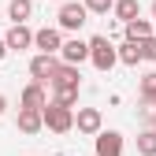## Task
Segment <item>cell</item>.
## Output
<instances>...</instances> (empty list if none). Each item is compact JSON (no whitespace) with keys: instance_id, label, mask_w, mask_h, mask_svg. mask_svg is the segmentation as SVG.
Listing matches in <instances>:
<instances>
[{"instance_id":"cell-1","label":"cell","mask_w":156,"mask_h":156,"mask_svg":"<svg viewBox=\"0 0 156 156\" xmlns=\"http://www.w3.org/2000/svg\"><path fill=\"white\" fill-rule=\"evenodd\" d=\"M45 126H48L52 134H67V130H74V108H67V104H60V101L45 104Z\"/></svg>"},{"instance_id":"cell-2","label":"cell","mask_w":156,"mask_h":156,"mask_svg":"<svg viewBox=\"0 0 156 156\" xmlns=\"http://www.w3.org/2000/svg\"><path fill=\"white\" fill-rule=\"evenodd\" d=\"M89 60L97 71H112L115 63H119V48H115L108 37H93L89 41Z\"/></svg>"},{"instance_id":"cell-3","label":"cell","mask_w":156,"mask_h":156,"mask_svg":"<svg viewBox=\"0 0 156 156\" xmlns=\"http://www.w3.org/2000/svg\"><path fill=\"white\" fill-rule=\"evenodd\" d=\"M89 15H93V11H89L86 4L71 0V4H63V8H60V15H56V19H60V30H82Z\"/></svg>"},{"instance_id":"cell-4","label":"cell","mask_w":156,"mask_h":156,"mask_svg":"<svg viewBox=\"0 0 156 156\" xmlns=\"http://www.w3.org/2000/svg\"><path fill=\"white\" fill-rule=\"evenodd\" d=\"M78 63H63L60 60V67H56V74L48 78V86L56 89V93H63V89H78Z\"/></svg>"},{"instance_id":"cell-5","label":"cell","mask_w":156,"mask_h":156,"mask_svg":"<svg viewBox=\"0 0 156 156\" xmlns=\"http://www.w3.org/2000/svg\"><path fill=\"white\" fill-rule=\"evenodd\" d=\"M56 67H60L56 52H41V56H34V60H30V74H34V82H48V78L56 74Z\"/></svg>"},{"instance_id":"cell-6","label":"cell","mask_w":156,"mask_h":156,"mask_svg":"<svg viewBox=\"0 0 156 156\" xmlns=\"http://www.w3.org/2000/svg\"><path fill=\"white\" fill-rule=\"evenodd\" d=\"M97 156H123V134L119 130H101L97 134Z\"/></svg>"},{"instance_id":"cell-7","label":"cell","mask_w":156,"mask_h":156,"mask_svg":"<svg viewBox=\"0 0 156 156\" xmlns=\"http://www.w3.org/2000/svg\"><path fill=\"white\" fill-rule=\"evenodd\" d=\"M101 108H78V115H74V126L82 130V134H101Z\"/></svg>"},{"instance_id":"cell-8","label":"cell","mask_w":156,"mask_h":156,"mask_svg":"<svg viewBox=\"0 0 156 156\" xmlns=\"http://www.w3.org/2000/svg\"><path fill=\"white\" fill-rule=\"evenodd\" d=\"M45 126V108H19V130L23 134H37Z\"/></svg>"},{"instance_id":"cell-9","label":"cell","mask_w":156,"mask_h":156,"mask_svg":"<svg viewBox=\"0 0 156 156\" xmlns=\"http://www.w3.org/2000/svg\"><path fill=\"white\" fill-rule=\"evenodd\" d=\"M60 60H63V63H82V60H89V41H78V37L63 41V48H60Z\"/></svg>"},{"instance_id":"cell-10","label":"cell","mask_w":156,"mask_h":156,"mask_svg":"<svg viewBox=\"0 0 156 156\" xmlns=\"http://www.w3.org/2000/svg\"><path fill=\"white\" fill-rule=\"evenodd\" d=\"M30 45H34V30H26L23 23H15V26L8 30V48H11V52H26Z\"/></svg>"},{"instance_id":"cell-11","label":"cell","mask_w":156,"mask_h":156,"mask_svg":"<svg viewBox=\"0 0 156 156\" xmlns=\"http://www.w3.org/2000/svg\"><path fill=\"white\" fill-rule=\"evenodd\" d=\"M34 45L41 48V52H60V48H63V37H60V30L45 26V30H37V34H34Z\"/></svg>"},{"instance_id":"cell-12","label":"cell","mask_w":156,"mask_h":156,"mask_svg":"<svg viewBox=\"0 0 156 156\" xmlns=\"http://www.w3.org/2000/svg\"><path fill=\"white\" fill-rule=\"evenodd\" d=\"M48 104V93H45V82H30L23 89V108H45Z\"/></svg>"},{"instance_id":"cell-13","label":"cell","mask_w":156,"mask_h":156,"mask_svg":"<svg viewBox=\"0 0 156 156\" xmlns=\"http://www.w3.org/2000/svg\"><path fill=\"white\" fill-rule=\"evenodd\" d=\"M145 60V56H141V41H130V37H126V41L119 45V63H126V67H138Z\"/></svg>"},{"instance_id":"cell-14","label":"cell","mask_w":156,"mask_h":156,"mask_svg":"<svg viewBox=\"0 0 156 156\" xmlns=\"http://www.w3.org/2000/svg\"><path fill=\"white\" fill-rule=\"evenodd\" d=\"M112 11L119 15V23L126 26L130 19H138V15H141V4H138V0H115V8H112Z\"/></svg>"},{"instance_id":"cell-15","label":"cell","mask_w":156,"mask_h":156,"mask_svg":"<svg viewBox=\"0 0 156 156\" xmlns=\"http://www.w3.org/2000/svg\"><path fill=\"white\" fill-rule=\"evenodd\" d=\"M30 15H34V0H11L8 4V19L11 23H26Z\"/></svg>"},{"instance_id":"cell-16","label":"cell","mask_w":156,"mask_h":156,"mask_svg":"<svg viewBox=\"0 0 156 156\" xmlns=\"http://www.w3.org/2000/svg\"><path fill=\"white\" fill-rule=\"evenodd\" d=\"M126 37H130V41L152 37V23H149V19H130V23H126Z\"/></svg>"},{"instance_id":"cell-17","label":"cell","mask_w":156,"mask_h":156,"mask_svg":"<svg viewBox=\"0 0 156 156\" xmlns=\"http://www.w3.org/2000/svg\"><path fill=\"white\" fill-rule=\"evenodd\" d=\"M138 152L141 156H156V126L145 130V134H138Z\"/></svg>"},{"instance_id":"cell-18","label":"cell","mask_w":156,"mask_h":156,"mask_svg":"<svg viewBox=\"0 0 156 156\" xmlns=\"http://www.w3.org/2000/svg\"><path fill=\"white\" fill-rule=\"evenodd\" d=\"M141 101H156V71H149L141 78Z\"/></svg>"},{"instance_id":"cell-19","label":"cell","mask_w":156,"mask_h":156,"mask_svg":"<svg viewBox=\"0 0 156 156\" xmlns=\"http://www.w3.org/2000/svg\"><path fill=\"white\" fill-rule=\"evenodd\" d=\"M82 4H86V8H89L93 15H108V11L115 8V4H112V0H82Z\"/></svg>"},{"instance_id":"cell-20","label":"cell","mask_w":156,"mask_h":156,"mask_svg":"<svg viewBox=\"0 0 156 156\" xmlns=\"http://www.w3.org/2000/svg\"><path fill=\"white\" fill-rule=\"evenodd\" d=\"M141 56H145L149 63H156V34H152V37H145V41H141Z\"/></svg>"},{"instance_id":"cell-21","label":"cell","mask_w":156,"mask_h":156,"mask_svg":"<svg viewBox=\"0 0 156 156\" xmlns=\"http://www.w3.org/2000/svg\"><path fill=\"white\" fill-rule=\"evenodd\" d=\"M8 52H11V48H8V37H0V60H4Z\"/></svg>"},{"instance_id":"cell-22","label":"cell","mask_w":156,"mask_h":156,"mask_svg":"<svg viewBox=\"0 0 156 156\" xmlns=\"http://www.w3.org/2000/svg\"><path fill=\"white\" fill-rule=\"evenodd\" d=\"M149 104V115H152V119H156V101H145Z\"/></svg>"},{"instance_id":"cell-23","label":"cell","mask_w":156,"mask_h":156,"mask_svg":"<svg viewBox=\"0 0 156 156\" xmlns=\"http://www.w3.org/2000/svg\"><path fill=\"white\" fill-rule=\"evenodd\" d=\"M4 108H8V101H4V97H0V115H4Z\"/></svg>"},{"instance_id":"cell-24","label":"cell","mask_w":156,"mask_h":156,"mask_svg":"<svg viewBox=\"0 0 156 156\" xmlns=\"http://www.w3.org/2000/svg\"><path fill=\"white\" fill-rule=\"evenodd\" d=\"M152 19H156V0H152Z\"/></svg>"}]
</instances>
